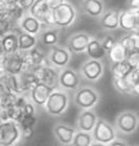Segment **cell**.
<instances>
[{
  "mask_svg": "<svg viewBox=\"0 0 139 146\" xmlns=\"http://www.w3.org/2000/svg\"><path fill=\"white\" fill-rule=\"evenodd\" d=\"M0 42H1V46L5 54H12V53L19 51L17 31H9V34H6L0 39Z\"/></svg>",
  "mask_w": 139,
  "mask_h": 146,
  "instance_id": "7402d4cb",
  "label": "cell"
},
{
  "mask_svg": "<svg viewBox=\"0 0 139 146\" xmlns=\"http://www.w3.org/2000/svg\"><path fill=\"white\" fill-rule=\"evenodd\" d=\"M19 27H20L21 31H24L26 34L37 36L42 29L43 24L38 21L37 19L28 15L25 16V17H22V19L19 22Z\"/></svg>",
  "mask_w": 139,
  "mask_h": 146,
  "instance_id": "d6986e66",
  "label": "cell"
},
{
  "mask_svg": "<svg viewBox=\"0 0 139 146\" xmlns=\"http://www.w3.org/2000/svg\"><path fill=\"white\" fill-rule=\"evenodd\" d=\"M53 18H55V25L57 28H66L76 20V12L73 5L69 2H64L57 9H52Z\"/></svg>",
  "mask_w": 139,
  "mask_h": 146,
  "instance_id": "8992f818",
  "label": "cell"
},
{
  "mask_svg": "<svg viewBox=\"0 0 139 146\" xmlns=\"http://www.w3.org/2000/svg\"><path fill=\"white\" fill-rule=\"evenodd\" d=\"M94 142L108 145L112 141L117 138V133L114 126L107 121L106 119L98 117L93 131H91Z\"/></svg>",
  "mask_w": 139,
  "mask_h": 146,
  "instance_id": "5b68a950",
  "label": "cell"
},
{
  "mask_svg": "<svg viewBox=\"0 0 139 146\" xmlns=\"http://www.w3.org/2000/svg\"><path fill=\"white\" fill-rule=\"evenodd\" d=\"M128 80L130 82L132 90H133L134 96H138L139 93V68L138 69H133L131 73L127 76Z\"/></svg>",
  "mask_w": 139,
  "mask_h": 146,
  "instance_id": "d6a6232c",
  "label": "cell"
},
{
  "mask_svg": "<svg viewBox=\"0 0 139 146\" xmlns=\"http://www.w3.org/2000/svg\"><path fill=\"white\" fill-rule=\"evenodd\" d=\"M100 44H102V47H103L104 50H105L107 53V52L109 51L110 49L115 45V43L117 42V41H116L114 36H112V35H106L103 39L100 40Z\"/></svg>",
  "mask_w": 139,
  "mask_h": 146,
  "instance_id": "836d02e7",
  "label": "cell"
},
{
  "mask_svg": "<svg viewBox=\"0 0 139 146\" xmlns=\"http://www.w3.org/2000/svg\"><path fill=\"white\" fill-rule=\"evenodd\" d=\"M127 9H139V0H128Z\"/></svg>",
  "mask_w": 139,
  "mask_h": 146,
  "instance_id": "60d3db41",
  "label": "cell"
},
{
  "mask_svg": "<svg viewBox=\"0 0 139 146\" xmlns=\"http://www.w3.org/2000/svg\"><path fill=\"white\" fill-rule=\"evenodd\" d=\"M114 128L117 134L129 136L136 133L139 126L138 113L133 110L121 111L115 118Z\"/></svg>",
  "mask_w": 139,
  "mask_h": 146,
  "instance_id": "3957f363",
  "label": "cell"
},
{
  "mask_svg": "<svg viewBox=\"0 0 139 146\" xmlns=\"http://www.w3.org/2000/svg\"><path fill=\"white\" fill-rule=\"evenodd\" d=\"M38 41H41L42 44L47 46H55L60 40V28L48 27L43 25L42 29L37 36Z\"/></svg>",
  "mask_w": 139,
  "mask_h": 146,
  "instance_id": "ac0fdd59",
  "label": "cell"
},
{
  "mask_svg": "<svg viewBox=\"0 0 139 146\" xmlns=\"http://www.w3.org/2000/svg\"><path fill=\"white\" fill-rule=\"evenodd\" d=\"M5 53H4V51H3V48L2 46H1V42H0V66H1V64H2L3 60H4V58H5Z\"/></svg>",
  "mask_w": 139,
  "mask_h": 146,
  "instance_id": "b9f144b4",
  "label": "cell"
},
{
  "mask_svg": "<svg viewBox=\"0 0 139 146\" xmlns=\"http://www.w3.org/2000/svg\"><path fill=\"white\" fill-rule=\"evenodd\" d=\"M92 142H93V138L91 133L76 131L70 146H90Z\"/></svg>",
  "mask_w": 139,
  "mask_h": 146,
  "instance_id": "f546056e",
  "label": "cell"
},
{
  "mask_svg": "<svg viewBox=\"0 0 139 146\" xmlns=\"http://www.w3.org/2000/svg\"><path fill=\"white\" fill-rule=\"evenodd\" d=\"M105 67L100 61L97 60H88L84 62L81 66L80 73L83 78L88 82H98L104 75Z\"/></svg>",
  "mask_w": 139,
  "mask_h": 146,
  "instance_id": "9c48e42d",
  "label": "cell"
},
{
  "mask_svg": "<svg viewBox=\"0 0 139 146\" xmlns=\"http://www.w3.org/2000/svg\"><path fill=\"white\" fill-rule=\"evenodd\" d=\"M107 146H129L128 143L122 139H119V138H116L115 140H113L111 143H109Z\"/></svg>",
  "mask_w": 139,
  "mask_h": 146,
  "instance_id": "ab89813d",
  "label": "cell"
},
{
  "mask_svg": "<svg viewBox=\"0 0 139 146\" xmlns=\"http://www.w3.org/2000/svg\"><path fill=\"white\" fill-rule=\"evenodd\" d=\"M48 9L49 7L45 0H35V2L31 5V7L28 9V12H29V15L31 17H33L35 19H37L38 21L42 23L44 16L46 15V13L48 12Z\"/></svg>",
  "mask_w": 139,
  "mask_h": 146,
  "instance_id": "484cf974",
  "label": "cell"
},
{
  "mask_svg": "<svg viewBox=\"0 0 139 146\" xmlns=\"http://www.w3.org/2000/svg\"><path fill=\"white\" fill-rule=\"evenodd\" d=\"M33 72L38 82L47 85L53 89H59V86H57L59 71L55 68L48 66V65H43V66L33 69Z\"/></svg>",
  "mask_w": 139,
  "mask_h": 146,
  "instance_id": "7c38bea8",
  "label": "cell"
},
{
  "mask_svg": "<svg viewBox=\"0 0 139 146\" xmlns=\"http://www.w3.org/2000/svg\"><path fill=\"white\" fill-rule=\"evenodd\" d=\"M43 108L51 117H61L65 115L69 109V95L61 89H55L49 95Z\"/></svg>",
  "mask_w": 139,
  "mask_h": 146,
  "instance_id": "6da1fadb",
  "label": "cell"
},
{
  "mask_svg": "<svg viewBox=\"0 0 139 146\" xmlns=\"http://www.w3.org/2000/svg\"><path fill=\"white\" fill-rule=\"evenodd\" d=\"M2 92H9L7 74H5V73H2L0 75V93H2Z\"/></svg>",
  "mask_w": 139,
  "mask_h": 146,
  "instance_id": "8d00e7d4",
  "label": "cell"
},
{
  "mask_svg": "<svg viewBox=\"0 0 139 146\" xmlns=\"http://www.w3.org/2000/svg\"><path fill=\"white\" fill-rule=\"evenodd\" d=\"M106 55L108 56L110 64H115V63H119V62H124L127 58L128 53L124 49V47L119 44V42H116L115 45L107 52Z\"/></svg>",
  "mask_w": 139,
  "mask_h": 146,
  "instance_id": "4316f807",
  "label": "cell"
},
{
  "mask_svg": "<svg viewBox=\"0 0 139 146\" xmlns=\"http://www.w3.org/2000/svg\"><path fill=\"white\" fill-rule=\"evenodd\" d=\"M53 90H55V89L51 88L47 85H44V84H41V82H38L37 85H35L30 89L29 92L27 93V96L36 108L44 107L49 95L51 94V92Z\"/></svg>",
  "mask_w": 139,
  "mask_h": 146,
  "instance_id": "5bb4252c",
  "label": "cell"
},
{
  "mask_svg": "<svg viewBox=\"0 0 139 146\" xmlns=\"http://www.w3.org/2000/svg\"><path fill=\"white\" fill-rule=\"evenodd\" d=\"M17 36H18V49L20 52L28 51L30 49L35 48L39 42L36 36H31L24 31H17Z\"/></svg>",
  "mask_w": 139,
  "mask_h": 146,
  "instance_id": "603a6c76",
  "label": "cell"
},
{
  "mask_svg": "<svg viewBox=\"0 0 139 146\" xmlns=\"http://www.w3.org/2000/svg\"><path fill=\"white\" fill-rule=\"evenodd\" d=\"M81 79L76 70L72 68L65 67L59 71V77H57V86L59 89L63 91H76L80 88Z\"/></svg>",
  "mask_w": 139,
  "mask_h": 146,
  "instance_id": "ba28073f",
  "label": "cell"
},
{
  "mask_svg": "<svg viewBox=\"0 0 139 146\" xmlns=\"http://www.w3.org/2000/svg\"><path fill=\"white\" fill-rule=\"evenodd\" d=\"M1 69L3 73L9 75H19L21 72L24 71V61H23V53L20 51L6 54L2 64Z\"/></svg>",
  "mask_w": 139,
  "mask_h": 146,
  "instance_id": "8fae6325",
  "label": "cell"
},
{
  "mask_svg": "<svg viewBox=\"0 0 139 146\" xmlns=\"http://www.w3.org/2000/svg\"><path fill=\"white\" fill-rule=\"evenodd\" d=\"M92 39V36L85 31H79L74 33L67 39V49L70 53H84L87 48L88 43Z\"/></svg>",
  "mask_w": 139,
  "mask_h": 146,
  "instance_id": "4fadbf2b",
  "label": "cell"
},
{
  "mask_svg": "<svg viewBox=\"0 0 139 146\" xmlns=\"http://www.w3.org/2000/svg\"><path fill=\"white\" fill-rule=\"evenodd\" d=\"M85 52L87 53L90 60H97V61H100L106 55V51L102 47L100 40L96 39V38H93V36L90 40V42L88 43Z\"/></svg>",
  "mask_w": 139,
  "mask_h": 146,
  "instance_id": "d4e9b609",
  "label": "cell"
},
{
  "mask_svg": "<svg viewBox=\"0 0 139 146\" xmlns=\"http://www.w3.org/2000/svg\"><path fill=\"white\" fill-rule=\"evenodd\" d=\"M98 116L95 113L94 110H86V111H81L79 113L78 119L76 123V129L81 131H86V133H91L93 131L95 123H96Z\"/></svg>",
  "mask_w": 139,
  "mask_h": 146,
  "instance_id": "e0dca14e",
  "label": "cell"
},
{
  "mask_svg": "<svg viewBox=\"0 0 139 146\" xmlns=\"http://www.w3.org/2000/svg\"><path fill=\"white\" fill-rule=\"evenodd\" d=\"M90 146H107V145H105V144H102V143H98V142H94V141H93Z\"/></svg>",
  "mask_w": 139,
  "mask_h": 146,
  "instance_id": "7bdbcfd3",
  "label": "cell"
},
{
  "mask_svg": "<svg viewBox=\"0 0 139 146\" xmlns=\"http://www.w3.org/2000/svg\"><path fill=\"white\" fill-rule=\"evenodd\" d=\"M132 70L133 68L128 64L127 61L110 65V72L112 74V77H127Z\"/></svg>",
  "mask_w": 139,
  "mask_h": 146,
  "instance_id": "83f0119b",
  "label": "cell"
},
{
  "mask_svg": "<svg viewBox=\"0 0 139 146\" xmlns=\"http://www.w3.org/2000/svg\"><path fill=\"white\" fill-rule=\"evenodd\" d=\"M22 112H23V116H36V107L29 100V98H28L27 102L25 104V106L22 109Z\"/></svg>",
  "mask_w": 139,
  "mask_h": 146,
  "instance_id": "d590c367",
  "label": "cell"
},
{
  "mask_svg": "<svg viewBox=\"0 0 139 146\" xmlns=\"http://www.w3.org/2000/svg\"><path fill=\"white\" fill-rule=\"evenodd\" d=\"M45 1L50 9H57V6H60L61 4H63L65 2V0H45Z\"/></svg>",
  "mask_w": 139,
  "mask_h": 146,
  "instance_id": "f35d334b",
  "label": "cell"
},
{
  "mask_svg": "<svg viewBox=\"0 0 139 146\" xmlns=\"http://www.w3.org/2000/svg\"><path fill=\"white\" fill-rule=\"evenodd\" d=\"M118 26L128 33H138V9H124L118 12Z\"/></svg>",
  "mask_w": 139,
  "mask_h": 146,
  "instance_id": "30bf717a",
  "label": "cell"
},
{
  "mask_svg": "<svg viewBox=\"0 0 139 146\" xmlns=\"http://www.w3.org/2000/svg\"><path fill=\"white\" fill-rule=\"evenodd\" d=\"M22 140L19 123L12 120L0 124V146H16Z\"/></svg>",
  "mask_w": 139,
  "mask_h": 146,
  "instance_id": "277c9868",
  "label": "cell"
},
{
  "mask_svg": "<svg viewBox=\"0 0 139 146\" xmlns=\"http://www.w3.org/2000/svg\"><path fill=\"white\" fill-rule=\"evenodd\" d=\"M126 61H127L128 64L130 65L133 69H138V66H139V52L136 51V52L129 53V54L127 55Z\"/></svg>",
  "mask_w": 139,
  "mask_h": 146,
  "instance_id": "e575fe53",
  "label": "cell"
},
{
  "mask_svg": "<svg viewBox=\"0 0 139 146\" xmlns=\"http://www.w3.org/2000/svg\"><path fill=\"white\" fill-rule=\"evenodd\" d=\"M76 129L64 122H57L52 127V134L55 140L62 145H71Z\"/></svg>",
  "mask_w": 139,
  "mask_h": 146,
  "instance_id": "9a60e30c",
  "label": "cell"
},
{
  "mask_svg": "<svg viewBox=\"0 0 139 146\" xmlns=\"http://www.w3.org/2000/svg\"><path fill=\"white\" fill-rule=\"evenodd\" d=\"M2 73H3V71H2V69H1V67H0V75H1Z\"/></svg>",
  "mask_w": 139,
  "mask_h": 146,
  "instance_id": "ee69618b",
  "label": "cell"
},
{
  "mask_svg": "<svg viewBox=\"0 0 139 146\" xmlns=\"http://www.w3.org/2000/svg\"><path fill=\"white\" fill-rule=\"evenodd\" d=\"M15 23L9 19V15L4 11H0V39L9 31H14Z\"/></svg>",
  "mask_w": 139,
  "mask_h": 146,
  "instance_id": "4dcf8cb0",
  "label": "cell"
},
{
  "mask_svg": "<svg viewBox=\"0 0 139 146\" xmlns=\"http://www.w3.org/2000/svg\"><path fill=\"white\" fill-rule=\"evenodd\" d=\"M113 87L120 94L133 95V90L127 77H113Z\"/></svg>",
  "mask_w": 139,
  "mask_h": 146,
  "instance_id": "f1b7e54d",
  "label": "cell"
},
{
  "mask_svg": "<svg viewBox=\"0 0 139 146\" xmlns=\"http://www.w3.org/2000/svg\"><path fill=\"white\" fill-rule=\"evenodd\" d=\"M82 9L89 17L97 18L105 11V4L103 0H82Z\"/></svg>",
  "mask_w": 139,
  "mask_h": 146,
  "instance_id": "ffe728a7",
  "label": "cell"
},
{
  "mask_svg": "<svg viewBox=\"0 0 139 146\" xmlns=\"http://www.w3.org/2000/svg\"><path fill=\"white\" fill-rule=\"evenodd\" d=\"M35 0H18L17 4L21 7L23 11H28L31 7V5L33 4Z\"/></svg>",
  "mask_w": 139,
  "mask_h": 146,
  "instance_id": "74e56055",
  "label": "cell"
},
{
  "mask_svg": "<svg viewBox=\"0 0 139 146\" xmlns=\"http://www.w3.org/2000/svg\"><path fill=\"white\" fill-rule=\"evenodd\" d=\"M46 58L51 67L55 68V69H63L69 64L70 60H71V53L67 49V47L55 45L51 46V48L49 49Z\"/></svg>",
  "mask_w": 139,
  "mask_h": 146,
  "instance_id": "52a82bcc",
  "label": "cell"
},
{
  "mask_svg": "<svg viewBox=\"0 0 139 146\" xmlns=\"http://www.w3.org/2000/svg\"><path fill=\"white\" fill-rule=\"evenodd\" d=\"M100 27L107 31H115L118 26V11L116 9H110L107 12L103 13L100 15Z\"/></svg>",
  "mask_w": 139,
  "mask_h": 146,
  "instance_id": "44dd1931",
  "label": "cell"
},
{
  "mask_svg": "<svg viewBox=\"0 0 139 146\" xmlns=\"http://www.w3.org/2000/svg\"><path fill=\"white\" fill-rule=\"evenodd\" d=\"M18 95L14 94L12 92H2L0 93V109L7 110L15 106Z\"/></svg>",
  "mask_w": 139,
  "mask_h": 146,
  "instance_id": "1f68e13d",
  "label": "cell"
},
{
  "mask_svg": "<svg viewBox=\"0 0 139 146\" xmlns=\"http://www.w3.org/2000/svg\"><path fill=\"white\" fill-rule=\"evenodd\" d=\"M100 100V93L90 86H83L73 93V104L81 111L93 110Z\"/></svg>",
  "mask_w": 139,
  "mask_h": 146,
  "instance_id": "7a4b0ae2",
  "label": "cell"
},
{
  "mask_svg": "<svg viewBox=\"0 0 139 146\" xmlns=\"http://www.w3.org/2000/svg\"><path fill=\"white\" fill-rule=\"evenodd\" d=\"M22 53L24 61V71H33V69L45 65V54L38 46Z\"/></svg>",
  "mask_w": 139,
  "mask_h": 146,
  "instance_id": "2e32d148",
  "label": "cell"
},
{
  "mask_svg": "<svg viewBox=\"0 0 139 146\" xmlns=\"http://www.w3.org/2000/svg\"><path fill=\"white\" fill-rule=\"evenodd\" d=\"M128 54L138 51L139 49V36L138 33H128L126 36H121L118 41Z\"/></svg>",
  "mask_w": 139,
  "mask_h": 146,
  "instance_id": "cb8c5ba5",
  "label": "cell"
}]
</instances>
